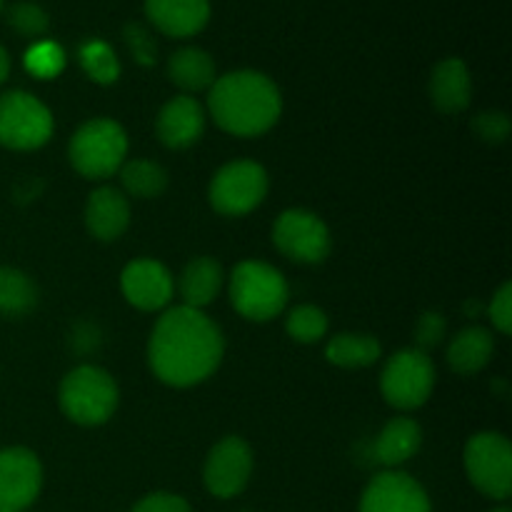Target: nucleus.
I'll use <instances>...</instances> for the list:
<instances>
[{"mask_svg":"<svg viewBox=\"0 0 512 512\" xmlns=\"http://www.w3.org/2000/svg\"><path fill=\"white\" fill-rule=\"evenodd\" d=\"M153 373L173 388H190L215 373L223 360V335L200 310L180 305L155 323L148 345Z\"/></svg>","mask_w":512,"mask_h":512,"instance_id":"f257e3e1","label":"nucleus"},{"mask_svg":"<svg viewBox=\"0 0 512 512\" xmlns=\"http://www.w3.org/2000/svg\"><path fill=\"white\" fill-rule=\"evenodd\" d=\"M210 113L230 135L255 138L278 123L283 100L273 80L255 70L228 73L210 85Z\"/></svg>","mask_w":512,"mask_h":512,"instance_id":"f03ea898","label":"nucleus"},{"mask_svg":"<svg viewBox=\"0 0 512 512\" xmlns=\"http://www.w3.org/2000/svg\"><path fill=\"white\" fill-rule=\"evenodd\" d=\"M60 408L78 425H103L118 408V385L105 370L80 365L60 383Z\"/></svg>","mask_w":512,"mask_h":512,"instance_id":"7ed1b4c3","label":"nucleus"},{"mask_svg":"<svg viewBox=\"0 0 512 512\" xmlns=\"http://www.w3.org/2000/svg\"><path fill=\"white\" fill-rule=\"evenodd\" d=\"M70 163L90 180H105L118 173L128 153V135L115 120L95 118L80 125L70 140Z\"/></svg>","mask_w":512,"mask_h":512,"instance_id":"20e7f679","label":"nucleus"},{"mask_svg":"<svg viewBox=\"0 0 512 512\" xmlns=\"http://www.w3.org/2000/svg\"><path fill=\"white\" fill-rule=\"evenodd\" d=\"M230 300L243 318L265 323L283 313L288 303V283L273 265L245 260L233 270Z\"/></svg>","mask_w":512,"mask_h":512,"instance_id":"39448f33","label":"nucleus"},{"mask_svg":"<svg viewBox=\"0 0 512 512\" xmlns=\"http://www.w3.org/2000/svg\"><path fill=\"white\" fill-rule=\"evenodd\" d=\"M53 135V115L35 95L10 90L0 95V145L35 150Z\"/></svg>","mask_w":512,"mask_h":512,"instance_id":"423d86ee","label":"nucleus"},{"mask_svg":"<svg viewBox=\"0 0 512 512\" xmlns=\"http://www.w3.org/2000/svg\"><path fill=\"white\" fill-rule=\"evenodd\" d=\"M435 388V368L428 353L418 348H408L395 353L380 375L383 398L393 408L415 410L430 398Z\"/></svg>","mask_w":512,"mask_h":512,"instance_id":"0eeeda50","label":"nucleus"},{"mask_svg":"<svg viewBox=\"0 0 512 512\" xmlns=\"http://www.w3.org/2000/svg\"><path fill=\"white\" fill-rule=\"evenodd\" d=\"M465 470L475 488L493 500L512 493V448L500 433H480L465 448Z\"/></svg>","mask_w":512,"mask_h":512,"instance_id":"6e6552de","label":"nucleus"},{"mask_svg":"<svg viewBox=\"0 0 512 512\" xmlns=\"http://www.w3.org/2000/svg\"><path fill=\"white\" fill-rule=\"evenodd\" d=\"M268 193V173L253 160H238L218 170L210 183V205L220 215H245L258 208Z\"/></svg>","mask_w":512,"mask_h":512,"instance_id":"1a4fd4ad","label":"nucleus"},{"mask_svg":"<svg viewBox=\"0 0 512 512\" xmlns=\"http://www.w3.org/2000/svg\"><path fill=\"white\" fill-rule=\"evenodd\" d=\"M273 243L295 263H320L330 253L328 225L308 210H285L273 228Z\"/></svg>","mask_w":512,"mask_h":512,"instance_id":"9d476101","label":"nucleus"},{"mask_svg":"<svg viewBox=\"0 0 512 512\" xmlns=\"http://www.w3.org/2000/svg\"><path fill=\"white\" fill-rule=\"evenodd\" d=\"M43 488V468L25 448L0 450V512H25Z\"/></svg>","mask_w":512,"mask_h":512,"instance_id":"9b49d317","label":"nucleus"},{"mask_svg":"<svg viewBox=\"0 0 512 512\" xmlns=\"http://www.w3.org/2000/svg\"><path fill=\"white\" fill-rule=\"evenodd\" d=\"M250 473H253V453H250L248 443L230 435L210 450L203 473L205 488L215 498H235L245 490Z\"/></svg>","mask_w":512,"mask_h":512,"instance_id":"f8f14e48","label":"nucleus"},{"mask_svg":"<svg viewBox=\"0 0 512 512\" xmlns=\"http://www.w3.org/2000/svg\"><path fill=\"white\" fill-rule=\"evenodd\" d=\"M360 512H430V498L418 480L388 470L370 480L360 498Z\"/></svg>","mask_w":512,"mask_h":512,"instance_id":"ddd939ff","label":"nucleus"},{"mask_svg":"<svg viewBox=\"0 0 512 512\" xmlns=\"http://www.w3.org/2000/svg\"><path fill=\"white\" fill-rule=\"evenodd\" d=\"M125 300L140 310H160L173 298V278L158 260H133L120 275Z\"/></svg>","mask_w":512,"mask_h":512,"instance_id":"4468645a","label":"nucleus"},{"mask_svg":"<svg viewBox=\"0 0 512 512\" xmlns=\"http://www.w3.org/2000/svg\"><path fill=\"white\" fill-rule=\"evenodd\" d=\"M203 130V108L190 95H178V98L168 100L158 113V123H155V133H158L160 143L173 150H183L198 143Z\"/></svg>","mask_w":512,"mask_h":512,"instance_id":"2eb2a0df","label":"nucleus"},{"mask_svg":"<svg viewBox=\"0 0 512 512\" xmlns=\"http://www.w3.org/2000/svg\"><path fill=\"white\" fill-rule=\"evenodd\" d=\"M150 23L165 35L188 38L200 33L210 18L208 0H145Z\"/></svg>","mask_w":512,"mask_h":512,"instance_id":"dca6fc26","label":"nucleus"},{"mask_svg":"<svg viewBox=\"0 0 512 512\" xmlns=\"http://www.w3.org/2000/svg\"><path fill=\"white\" fill-rule=\"evenodd\" d=\"M130 205L120 190L98 188L85 205V225L98 240H115L128 230Z\"/></svg>","mask_w":512,"mask_h":512,"instance_id":"f3484780","label":"nucleus"},{"mask_svg":"<svg viewBox=\"0 0 512 512\" xmlns=\"http://www.w3.org/2000/svg\"><path fill=\"white\" fill-rule=\"evenodd\" d=\"M470 73L468 65L460 58H448L435 65L430 78V95L440 113L455 115L468 108L470 103Z\"/></svg>","mask_w":512,"mask_h":512,"instance_id":"a211bd4d","label":"nucleus"},{"mask_svg":"<svg viewBox=\"0 0 512 512\" xmlns=\"http://www.w3.org/2000/svg\"><path fill=\"white\" fill-rule=\"evenodd\" d=\"M420 443H423L420 425L410 418H395L385 425L383 433L375 440V460L385 468L403 465L418 453Z\"/></svg>","mask_w":512,"mask_h":512,"instance_id":"6ab92c4d","label":"nucleus"},{"mask_svg":"<svg viewBox=\"0 0 512 512\" xmlns=\"http://www.w3.org/2000/svg\"><path fill=\"white\" fill-rule=\"evenodd\" d=\"M223 285V270L213 258H195L180 275V295L188 308H205L215 300Z\"/></svg>","mask_w":512,"mask_h":512,"instance_id":"aec40b11","label":"nucleus"},{"mask_svg":"<svg viewBox=\"0 0 512 512\" xmlns=\"http://www.w3.org/2000/svg\"><path fill=\"white\" fill-rule=\"evenodd\" d=\"M493 350V335L475 325V328L458 333V338L453 340V345L448 348V363L458 375H475L488 365Z\"/></svg>","mask_w":512,"mask_h":512,"instance_id":"412c9836","label":"nucleus"},{"mask_svg":"<svg viewBox=\"0 0 512 512\" xmlns=\"http://www.w3.org/2000/svg\"><path fill=\"white\" fill-rule=\"evenodd\" d=\"M168 75L178 88L198 93L215 83V63L205 50L180 48L170 55Z\"/></svg>","mask_w":512,"mask_h":512,"instance_id":"4be33fe9","label":"nucleus"},{"mask_svg":"<svg viewBox=\"0 0 512 512\" xmlns=\"http://www.w3.org/2000/svg\"><path fill=\"white\" fill-rule=\"evenodd\" d=\"M325 355L338 368H368L380 358V343L373 335L340 333L330 340Z\"/></svg>","mask_w":512,"mask_h":512,"instance_id":"5701e85b","label":"nucleus"},{"mask_svg":"<svg viewBox=\"0 0 512 512\" xmlns=\"http://www.w3.org/2000/svg\"><path fill=\"white\" fill-rule=\"evenodd\" d=\"M38 303V288L25 273L15 268H0V313L10 318L28 315Z\"/></svg>","mask_w":512,"mask_h":512,"instance_id":"b1692460","label":"nucleus"},{"mask_svg":"<svg viewBox=\"0 0 512 512\" xmlns=\"http://www.w3.org/2000/svg\"><path fill=\"white\" fill-rule=\"evenodd\" d=\"M120 183L133 198H158L168 188V173L153 160H128L120 165Z\"/></svg>","mask_w":512,"mask_h":512,"instance_id":"393cba45","label":"nucleus"},{"mask_svg":"<svg viewBox=\"0 0 512 512\" xmlns=\"http://www.w3.org/2000/svg\"><path fill=\"white\" fill-rule=\"evenodd\" d=\"M80 65H83L85 73H88L95 83H115L120 75L118 58H115V53L103 43V40H88V43L80 48Z\"/></svg>","mask_w":512,"mask_h":512,"instance_id":"a878e982","label":"nucleus"},{"mask_svg":"<svg viewBox=\"0 0 512 512\" xmlns=\"http://www.w3.org/2000/svg\"><path fill=\"white\" fill-rule=\"evenodd\" d=\"M285 328H288L290 338L298 343H318L328 333V318L315 305H298L295 310H290Z\"/></svg>","mask_w":512,"mask_h":512,"instance_id":"bb28decb","label":"nucleus"},{"mask_svg":"<svg viewBox=\"0 0 512 512\" xmlns=\"http://www.w3.org/2000/svg\"><path fill=\"white\" fill-rule=\"evenodd\" d=\"M25 68H28V73H33L35 78L40 80L55 78V75L65 68V53L60 50L58 43L43 40V43H35L33 48L25 53Z\"/></svg>","mask_w":512,"mask_h":512,"instance_id":"cd10ccee","label":"nucleus"},{"mask_svg":"<svg viewBox=\"0 0 512 512\" xmlns=\"http://www.w3.org/2000/svg\"><path fill=\"white\" fill-rule=\"evenodd\" d=\"M8 23L10 28L18 30L20 35H28V38H38L48 30L50 18L40 5L35 3H15L8 10Z\"/></svg>","mask_w":512,"mask_h":512,"instance_id":"c85d7f7f","label":"nucleus"},{"mask_svg":"<svg viewBox=\"0 0 512 512\" xmlns=\"http://www.w3.org/2000/svg\"><path fill=\"white\" fill-rule=\"evenodd\" d=\"M473 130L485 140V143H503L510 135V118L498 110H490V113L475 115Z\"/></svg>","mask_w":512,"mask_h":512,"instance_id":"c756f323","label":"nucleus"},{"mask_svg":"<svg viewBox=\"0 0 512 512\" xmlns=\"http://www.w3.org/2000/svg\"><path fill=\"white\" fill-rule=\"evenodd\" d=\"M125 40H128L130 50H133L135 60L140 65H153L155 58H158V50H155V40L150 38L148 30L143 25L133 23V25H125Z\"/></svg>","mask_w":512,"mask_h":512,"instance_id":"7c9ffc66","label":"nucleus"},{"mask_svg":"<svg viewBox=\"0 0 512 512\" xmlns=\"http://www.w3.org/2000/svg\"><path fill=\"white\" fill-rule=\"evenodd\" d=\"M445 335V318L440 313H423L415 328V340H418V350L435 348Z\"/></svg>","mask_w":512,"mask_h":512,"instance_id":"2f4dec72","label":"nucleus"},{"mask_svg":"<svg viewBox=\"0 0 512 512\" xmlns=\"http://www.w3.org/2000/svg\"><path fill=\"white\" fill-rule=\"evenodd\" d=\"M490 320L495 328L503 335H510L512 330V285L505 283L503 288L495 293L493 303H490Z\"/></svg>","mask_w":512,"mask_h":512,"instance_id":"473e14b6","label":"nucleus"},{"mask_svg":"<svg viewBox=\"0 0 512 512\" xmlns=\"http://www.w3.org/2000/svg\"><path fill=\"white\" fill-rule=\"evenodd\" d=\"M133 512H190V505L180 495L150 493L135 505Z\"/></svg>","mask_w":512,"mask_h":512,"instance_id":"72a5a7b5","label":"nucleus"},{"mask_svg":"<svg viewBox=\"0 0 512 512\" xmlns=\"http://www.w3.org/2000/svg\"><path fill=\"white\" fill-rule=\"evenodd\" d=\"M10 75V58L8 53H5V48L0 45V83H5V78Z\"/></svg>","mask_w":512,"mask_h":512,"instance_id":"f704fd0d","label":"nucleus"},{"mask_svg":"<svg viewBox=\"0 0 512 512\" xmlns=\"http://www.w3.org/2000/svg\"><path fill=\"white\" fill-rule=\"evenodd\" d=\"M490 512H510L508 508H495V510H490Z\"/></svg>","mask_w":512,"mask_h":512,"instance_id":"c9c22d12","label":"nucleus"},{"mask_svg":"<svg viewBox=\"0 0 512 512\" xmlns=\"http://www.w3.org/2000/svg\"><path fill=\"white\" fill-rule=\"evenodd\" d=\"M0 8H3V0H0Z\"/></svg>","mask_w":512,"mask_h":512,"instance_id":"e433bc0d","label":"nucleus"}]
</instances>
